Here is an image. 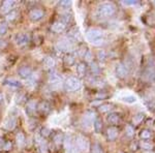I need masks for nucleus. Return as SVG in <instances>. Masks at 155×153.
Returning a JSON list of instances; mask_svg holds the SVG:
<instances>
[{
    "instance_id": "f257e3e1",
    "label": "nucleus",
    "mask_w": 155,
    "mask_h": 153,
    "mask_svg": "<svg viewBox=\"0 0 155 153\" xmlns=\"http://www.w3.org/2000/svg\"><path fill=\"white\" fill-rule=\"evenodd\" d=\"M86 37L88 39L89 42H91L94 46H99L104 42V34L101 30L97 29V28H91L87 31Z\"/></svg>"
},
{
    "instance_id": "f03ea898",
    "label": "nucleus",
    "mask_w": 155,
    "mask_h": 153,
    "mask_svg": "<svg viewBox=\"0 0 155 153\" xmlns=\"http://www.w3.org/2000/svg\"><path fill=\"white\" fill-rule=\"evenodd\" d=\"M116 12V7L113 3L106 2V3H101V5L97 7V16L101 18H110L115 14Z\"/></svg>"
},
{
    "instance_id": "7ed1b4c3",
    "label": "nucleus",
    "mask_w": 155,
    "mask_h": 153,
    "mask_svg": "<svg viewBox=\"0 0 155 153\" xmlns=\"http://www.w3.org/2000/svg\"><path fill=\"white\" fill-rule=\"evenodd\" d=\"M64 87L67 91H77L82 87V82L76 77H71L64 83Z\"/></svg>"
},
{
    "instance_id": "20e7f679",
    "label": "nucleus",
    "mask_w": 155,
    "mask_h": 153,
    "mask_svg": "<svg viewBox=\"0 0 155 153\" xmlns=\"http://www.w3.org/2000/svg\"><path fill=\"white\" fill-rule=\"evenodd\" d=\"M76 147L80 151H88L90 149L89 141L83 135H79L76 139Z\"/></svg>"
},
{
    "instance_id": "39448f33",
    "label": "nucleus",
    "mask_w": 155,
    "mask_h": 153,
    "mask_svg": "<svg viewBox=\"0 0 155 153\" xmlns=\"http://www.w3.org/2000/svg\"><path fill=\"white\" fill-rule=\"evenodd\" d=\"M72 45H74V42L67 37V38L61 39L60 42H57L56 48L61 52H68L72 49Z\"/></svg>"
},
{
    "instance_id": "423d86ee",
    "label": "nucleus",
    "mask_w": 155,
    "mask_h": 153,
    "mask_svg": "<svg viewBox=\"0 0 155 153\" xmlns=\"http://www.w3.org/2000/svg\"><path fill=\"white\" fill-rule=\"evenodd\" d=\"M48 81H49V84L51 85L52 87L57 88V87H59L60 84H61V77H60L57 72H52L49 76Z\"/></svg>"
},
{
    "instance_id": "0eeeda50",
    "label": "nucleus",
    "mask_w": 155,
    "mask_h": 153,
    "mask_svg": "<svg viewBox=\"0 0 155 153\" xmlns=\"http://www.w3.org/2000/svg\"><path fill=\"white\" fill-rule=\"evenodd\" d=\"M35 142L36 145L38 147V151L39 153H47V150H48V145H47V142L44 140V138L41 135H36L35 137Z\"/></svg>"
},
{
    "instance_id": "6e6552de",
    "label": "nucleus",
    "mask_w": 155,
    "mask_h": 153,
    "mask_svg": "<svg viewBox=\"0 0 155 153\" xmlns=\"http://www.w3.org/2000/svg\"><path fill=\"white\" fill-rule=\"evenodd\" d=\"M116 75H117V77L120 78V79H124V78H126L127 75H128V69H127L126 65H124L123 63L117 64Z\"/></svg>"
},
{
    "instance_id": "1a4fd4ad",
    "label": "nucleus",
    "mask_w": 155,
    "mask_h": 153,
    "mask_svg": "<svg viewBox=\"0 0 155 153\" xmlns=\"http://www.w3.org/2000/svg\"><path fill=\"white\" fill-rule=\"evenodd\" d=\"M95 118V114L92 112H87L82 118V124L84 127H89L93 122V119Z\"/></svg>"
},
{
    "instance_id": "9d476101",
    "label": "nucleus",
    "mask_w": 155,
    "mask_h": 153,
    "mask_svg": "<svg viewBox=\"0 0 155 153\" xmlns=\"http://www.w3.org/2000/svg\"><path fill=\"white\" fill-rule=\"evenodd\" d=\"M28 35L25 33H20V34H17L16 37H15V42H16L17 46L19 47H23V46H26L28 44Z\"/></svg>"
},
{
    "instance_id": "9b49d317",
    "label": "nucleus",
    "mask_w": 155,
    "mask_h": 153,
    "mask_svg": "<svg viewBox=\"0 0 155 153\" xmlns=\"http://www.w3.org/2000/svg\"><path fill=\"white\" fill-rule=\"evenodd\" d=\"M68 38L71 39L74 42L82 41L81 33H80V30L78 27H74L72 29H71V31H69V33H68Z\"/></svg>"
},
{
    "instance_id": "f8f14e48",
    "label": "nucleus",
    "mask_w": 155,
    "mask_h": 153,
    "mask_svg": "<svg viewBox=\"0 0 155 153\" xmlns=\"http://www.w3.org/2000/svg\"><path fill=\"white\" fill-rule=\"evenodd\" d=\"M66 28V25L63 23V22L61 21H56L54 22L53 24H52L51 26V29L53 32H56V33H61V32H63L64 30Z\"/></svg>"
},
{
    "instance_id": "ddd939ff",
    "label": "nucleus",
    "mask_w": 155,
    "mask_h": 153,
    "mask_svg": "<svg viewBox=\"0 0 155 153\" xmlns=\"http://www.w3.org/2000/svg\"><path fill=\"white\" fill-rule=\"evenodd\" d=\"M15 4H16V2L12 1V0H6V1H3L0 11H1L2 14H7V12H9L12 11V7L15 6Z\"/></svg>"
},
{
    "instance_id": "4468645a",
    "label": "nucleus",
    "mask_w": 155,
    "mask_h": 153,
    "mask_svg": "<svg viewBox=\"0 0 155 153\" xmlns=\"http://www.w3.org/2000/svg\"><path fill=\"white\" fill-rule=\"evenodd\" d=\"M17 126V119L15 117H8L3 122V127L7 130H12Z\"/></svg>"
},
{
    "instance_id": "2eb2a0df",
    "label": "nucleus",
    "mask_w": 155,
    "mask_h": 153,
    "mask_svg": "<svg viewBox=\"0 0 155 153\" xmlns=\"http://www.w3.org/2000/svg\"><path fill=\"white\" fill-rule=\"evenodd\" d=\"M29 17L33 21H38L44 17V11L41 8H33L29 14Z\"/></svg>"
},
{
    "instance_id": "dca6fc26",
    "label": "nucleus",
    "mask_w": 155,
    "mask_h": 153,
    "mask_svg": "<svg viewBox=\"0 0 155 153\" xmlns=\"http://www.w3.org/2000/svg\"><path fill=\"white\" fill-rule=\"evenodd\" d=\"M18 72H19L20 77L24 78V79H28V78L31 77L32 71L29 66H22V67H20Z\"/></svg>"
},
{
    "instance_id": "f3484780",
    "label": "nucleus",
    "mask_w": 155,
    "mask_h": 153,
    "mask_svg": "<svg viewBox=\"0 0 155 153\" xmlns=\"http://www.w3.org/2000/svg\"><path fill=\"white\" fill-rule=\"evenodd\" d=\"M37 109V104H36V100L35 99H31L29 100L28 102H27L26 105V112L28 113V114H33L34 112L36 111Z\"/></svg>"
},
{
    "instance_id": "a211bd4d",
    "label": "nucleus",
    "mask_w": 155,
    "mask_h": 153,
    "mask_svg": "<svg viewBox=\"0 0 155 153\" xmlns=\"http://www.w3.org/2000/svg\"><path fill=\"white\" fill-rule=\"evenodd\" d=\"M144 78L148 81H155V68L154 67H148L144 72Z\"/></svg>"
},
{
    "instance_id": "6ab92c4d",
    "label": "nucleus",
    "mask_w": 155,
    "mask_h": 153,
    "mask_svg": "<svg viewBox=\"0 0 155 153\" xmlns=\"http://www.w3.org/2000/svg\"><path fill=\"white\" fill-rule=\"evenodd\" d=\"M118 135V129L114 126H111L107 129V137L110 141H114Z\"/></svg>"
},
{
    "instance_id": "aec40b11",
    "label": "nucleus",
    "mask_w": 155,
    "mask_h": 153,
    "mask_svg": "<svg viewBox=\"0 0 155 153\" xmlns=\"http://www.w3.org/2000/svg\"><path fill=\"white\" fill-rule=\"evenodd\" d=\"M4 84L8 87H12V88H19L22 85L21 82L16 79H6L5 81H4Z\"/></svg>"
},
{
    "instance_id": "412c9836",
    "label": "nucleus",
    "mask_w": 155,
    "mask_h": 153,
    "mask_svg": "<svg viewBox=\"0 0 155 153\" xmlns=\"http://www.w3.org/2000/svg\"><path fill=\"white\" fill-rule=\"evenodd\" d=\"M37 109L39 110L41 113H48V112H50V110H51V106H50V104L48 101H41V104L38 105V108Z\"/></svg>"
},
{
    "instance_id": "4be33fe9",
    "label": "nucleus",
    "mask_w": 155,
    "mask_h": 153,
    "mask_svg": "<svg viewBox=\"0 0 155 153\" xmlns=\"http://www.w3.org/2000/svg\"><path fill=\"white\" fill-rule=\"evenodd\" d=\"M107 121L111 124H117L120 121V117L117 113H111V114L107 116Z\"/></svg>"
},
{
    "instance_id": "5701e85b",
    "label": "nucleus",
    "mask_w": 155,
    "mask_h": 153,
    "mask_svg": "<svg viewBox=\"0 0 155 153\" xmlns=\"http://www.w3.org/2000/svg\"><path fill=\"white\" fill-rule=\"evenodd\" d=\"M25 141H26V138H25L23 132H18L16 135V142H17V144H18V146L19 147L24 146Z\"/></svg>"
},
{
    "instance_id": "b1692460",
    "label": "nucleus",
    "mask_w": 155,
    "mask_h": 153,
    "mask_svg": "<svg viewBox=\"0 0 155 153\" xmlns=\"http://www.w3.org/2000/svg\"><path fill=\"white\" fill-rule=\"evenodd\" d=\"M86 69H87V66L84 62H80L77 66V72L79 74L80 77H84V75L86 74Z\"/></svg>"
},
{
    "instance_id": "393cba45",
    "label": "nucleus",
    "mask_w": 155,
    "mask_h": 153,
    "mask_svg": "<svg viewBox=\"0 0 155 153\" xmlns=\"http://www.w3.org/2000/svg\"><path fill=\"white\" fill-rule=\"evenodd\" d=\"M55 59L53 58V57H51V56H49V57H47L46 59H45V61H44V64H45V66L47 67V68H53V67L55 66Z\"/></svg>"
},
{
    "instance_id": "a878e982",
    "label": "nucleus",
    "mask_w": 155,
    "mask_h": 153,
    "mask_svg": "<svg viewBox=\"0 0 155 153\" xmlns=\"http://www.w3.org/2000/svg\"><path fill=\"white\" fill-rule=\"evenodd\" d=\"M93 127H94V130H95V132H97V134H99V132L101 131L102 129V121L101 119H95L93 122Z\"/></svg>"
},
{
    "instance_id": "bb28decb",
    "label": "nucleus",
    "mask_w": 155,
    "mask_h": 153,
    "mask_svg": "<svg viewBox=\"0 0 155 153\" xmlns=\"http://www.w3.org/2000/svg\"><path fill=\"white\" fill-rule=\"evenodd\" d=\"M140 137H141L142 140H149L152 138V132L151 130L149 129H143L140 134Z\"/></svg>"
},
{
    "instance_id": "cd10ccee",
    "label": "nucleus",
    "mask_w": 155,
    "mask_h": 153,
    "mask_svg": "<svg viewBox=\"0 0 155 153\" xmlns=\"http://www.w3.org/2000/svg\"><path fill=\"white\" fill-rule=\"evenodd\" d=\"M63 140H64V135L62 132H58V134H56L54 135L53 138V141L56 145H60L63 143Z\"/></svg>"
},
{
    "instance_id": "c85d7f7f",
    "label": "nucleus",
    "mask_w": 155,
    "mask_h": 153,
    "mask_svg": "<svg viewBox=\"0 0 155 153\" xmlns=\"http://www.w3.org/2000/svg\"><path fill=\"white\" fill-rule=\"evenodd\" d=\"M17 17H18V11L17 9H12L11 12L6 14L7 21H14V20H16Z\"/></svg>"
},
{
    "instance_id": "c756f323",
    "label": "nucleus",
    "mask_w": 155,
    "mask_h": 153,
    "mask_svg": "<svg viewBox=\"0 0 155 153\" xmlns=\"http://www.w3.org/2000/svg\"><path fill=\"white\" fill-rule=\"evenodd\" d=\"M90 152L91 153H104V150H102V147L99 144H93L90 148Z\"/></svg>"
},
{
    "instance_id": "7c9ffc66",
    "label": "nucleus",
    "mask_w": 155,
    "mask_h": 153,
    "mask_svg": "<svg viewBox=\"0 0 155 153\" xmlns=\"http://www.w3.org/2000/svg\"><path fill=\"white\" fill-rule=\"evenodd\" d=\"M111 110H112V105L111 104H102L98 108V111L101 112V113H107V112L111 111Z\"/></svg>"
},
{
    "instance_id": "2f4dec72",
    "label": "nucleus",
    "mask_w": 155,
    "mask_h": 153,
    "mask_svg": "<svg viewBox=\"0 0 155 153\" xmlns=\"http://www.w3.org/2000/svg\"><path fill=\"white\" fill-rule=\"evenodd\" d=\"M122 100L126 104H134L137 101V97L134 96V95H127V96H124Z\"/></svg>"
},
{
    "instance_id": "473e14b6",
    "label": "nucleus",
    "mask_w": 155,
    "mask_h": 153,
    "mask_svg": "<svg viewBox=\"0 0 155 153\" xmlns=\"http://www.w3.org/2000/svg\"><path fill=\"white\" fill-rule=\"evenodd\" d=\"M7 30H8L7 23L6 22H1V23H0V35H4V34H6Z\"/></svg>"
},
{
    "instance_id": "72a5a7b5",
    "label": "nucleus",
    "mask_w": 155,
    "mask_h": 153,
    "mask_svg": "<svg viewBox=\"0 0 155 153\" xmlns=\"http://www.w3.org/2000/svg\"><path fill=\"white\" fill-rule=\"evenodd\" d=\"M64 62H65V64H67V65L74 64V57L71 54L66 55V56L64 57Z\"/></svg>"
},
{
    "instance_id": "f704fd0d",
    "label": "nucleus",
    "mask_w": 155,
    "mask_h": 153,
    "mask_svg": "<svg viewBox=\"0 0 155 153\" xmlns=\"http://www.w3.org/2000/svg\"><path fill=\"white\" fill-rule=\"evenodd\" d=\"M125 134L127 137L131 138L134 135V128L131 126V125H127V126L125 127Z\"/></svg>"
},
{
    "instance_id": "c9c22d12",
    "label": "nucleus",
    "mask_w": 155,
    "mask_h": 153,
    "mask_svg": "<svg viewBox=\"0 0 155 153\" xmlns=\"http://www.w3.org/2000/svg\"><path fill=\"white\" fill-rule=\"evenodd\" d=\"M106 58H107L106 51H104V50H99V51L97 52V59H98L99 61H104Z\"/></svg>"
},
{
    "instance_id": "e433bc0d",
    "label": "nucleus",
    "mask_w": 155,
    "mask_h": 153,
    "mask_svg": "<svg viewBox=\"0 0 155 153\" xmlns=\"http://www.w3.org/2000/svg\"><path fill=\"white\" fill-rule=\"evenodd\" d=\"M63 142H65V148L67 150L69 149V148L72 147V140H71V135H67L66 139L63 140Z\"/></svg>"
},
{
    "instance_id": "4c0bfd02",
    "label": "nucleus",
    "mask_w": 155,
    "mask_h": 153,
    "mask_svg": "<svg viewBox=\"0 0 155 153\" xmlns=\"http://www.w3.org/2000/svg\"><path fill=\"white\" fill-rule=\"evenodd\" d=\"M71 15H68V14H64V15H62V19H61V22H63L64 24H67V23H69L71 22Z\"/></svg>"
},
{
    "instance_id": "58836bf2",
    "label": "nucleus",
    "mask_w": 155,
    "mask_h": 153,
    "mask_svg": "<svg viewBox=\"0 0 155 153\" xmlns=\"http://www.w3.org/2000/svg\"><path fill=\"white\" fill-rule=\"evenodd\" d=\"M84 59H85V61L90 62V63H91V62H92V59H93V57H92L91 51H87V52H86V54L84 55Z\"/></svg>"
},
{
    "instance_id": "ea45409f",
    "label": "nucleus",
    "mask_w": 155,
    "mask_h": 153,
    "mask_svg": "<svg viewBox=\"0 0 155 153\" xmlns=\"http://www.w3.org/2000/svg\"><path fill=\"white\" fill-rule=\"evenodd\" d=\"M91 71L93 72V74H97V72H99V67L98 65H97L96 62H91Z\"/></svg>"
},
{
    "instance_id": "a19ab883",
    "label": "nucleus",
    "mask_w": 155,
    "mask_h": 153,
    "mask_svg": "<svg viewBox=\"0 0 155 153\" xmlns=\"http://www.w3.org/2000/svg\"><path fill=\"white\" fill-rule=\"evenodd\" d=\"M143 119H144V115L140 113V114L136 115V117L134 118V122L136 124H137V123H140V122H141Z\"/></svg>"
},
{
    "instance_id": "79ce46f5",
    "label": "nucleus",
    "mask_w": 155,
    "mask_h": 153,
    "mask_svg": "<svg viewBox=\"0 0 155 153\" xmlns=\"http://www.w3.org/2000/svg\"><path fill=\"white\" fill-rule=\"evenodd\" d=\"M141 147L143 148V150H151L152 149V144L147 143V142H142Z\"/></svg>"
},
{
    "instance_id": "37998d69",
    "label": "nucleus",
    "mask_w": 155,
    "mask_h": 153,
    "mask_svg": "<svg viewBox=\"0 0 155 153\" xmlns=\"http://www.w3.org/2000/svg\"><path fill=\"white\" fill-rule=\"evenodd\" d=\"M41 137H49L50 134H51V130L49 128H47V127H44V128L41 129Z\"/></svg>"
},
{
    "instance_id": "c03bdc74",
    "label": "nucleus",
    "mask_w": 155,
    "mask_h": 153,
    "mask_svg": "<svg viewBox=\"0 0 155 153\" xmlns=\"http://www.w3.org/2000/svg\"><path fill=\"white\" fill-rule=\"evenodd\" d=\"M71 5V1H68V0H63V1H60V6L62 7H68Z\"/></svg>"
},
{
    "instance_id": "a18cd8bd",
    "label": "nucleus",
    "mask_w": 155,
    "mask_h": 153,
    "mask_svg": "<svg viewBox=\"0 0 155 153\" xmlns=\"http://www.w3.org/2000/svg\"><path fill=\"white\" fill-rule=\"evenodd\" d=\"M3 150H5V151H9V150L12 148V144L11 142H5V144L3 145Z\"/></svg>"
},
{
    "instance_id": "49530a36",
    "label": "nucleus",
    "mask_w": 155,
    "mask_h": 153,
    "mask_svg": "<svg viewBox=\"0 0 155 153\" xmlns=\"http://www.w3.org/2000/svg\"><path fill=\"white\" fill-rule=\"evenodd\" d=\"M87 51H88V50L86 49V47H84V46L81 47L79 49V55H80V56H82V57H84V55L86 54Z\"/></svg>"
},
{
    "instance_id": "de8ad7c7",
    "label": "nucleus",
    "mask_w": 155,
    "mask_h": 153,
    "mask_svg": "<svg viewBox=\"0 0 155 153\" xmlns=\"http://www.w3.org/2000/svg\"><path fill=\"white\" fill-rule=\"evenodd\" d=\"M123 3L125 5H136V4H137V1H136V0H127V1H123Z\"/></svg>"
},
{
    "instance_id": "09e8293b",
    "label": "nucleus",
    "mask_w": 155,
    "mask_h": 153,
    "mask_svg": "<svg viewBox=\"0 0 155 153\" xmlns=\"http://www.w3.org/2000/svg\"><path fill=\"white\" fill-rule=\"evenodd\" d=\"M24 98H25V95L24 94H21L20 96H18L16 98V102H18V104H21L22 100H24Z\"/></svg>"
},
{
    "instance_id": "8fccbe9b",
    "label": "nucleus",
    "mask_w": 155,
    "mask_h": 153,
    "mask_svg": "<svg viewBox=\"0 0 155 153\" xmlns=\"http://www.w3.org/2000/svg\"><path fill=\"white\" fill-rule=\"evenodd\" d=\"M66 153H79V152H78L77 147H74V146H72L71 148H69V149L67 150V152H66Z\"/></svg>"
},
{
    "instance_id": "3c124183",
    "label": "nucleus",
    "mask_w": 155,
    "mask_h": 153,
    "mask_svg": "<svg viewBox=\"0 0 155 153\" xmlns=\"http://www.w3.org/2000/svg\"><path fill=\"white\" fill-rule=\"evenodd\" d=\"M6 47V42L4 39L0 38V49H4Z\"/></svg>"
},
{
    "instance_id": "603ef678",
    "label": "nucleus",
    "mask_w": 155,
    "mask_h": 153,
    "mask_svg": "<svg viewBox=\"0 0 155 153\" xmlns=\"http://www.w3.org/2000/svg\"><path fill=\"white\" fill-rule=\"evenodd\" d=\"M107 96V94H101V93H98V94H97L96 95V97H97V98H104V97H106Z\"/></svg>"
},
{
    "instance_id": "864d4df0",
    "label": "nucleus",
    "mask_w": 155,
    "mask_h": 153,
    "mask_svg": "<svg viewBox=\"0 0 155 153\" xmlns=\"http://www.w3.org/2000/svg\"><path fill=\"white\" fill-rule=\"evenodd\" d=\"M5 144V142H4V140L2 139V138H0V147H3V145Z\"/></svg>"
},
{
    "instance_id": "5fc2aeb1",
    "label": "nucleus",
    "mask_w": 155,
    "mask_h": 153,
    "mask_svg": "<svg viewBox=\"0 0 155 153\" xmlns=\"http://www.w3.org/2000/svg\"><path fill=\"white\" fill-rule=\"evenodd\" d=\"M2 99H3V96H2V94H1V93H0V102H1V101H2Z\"/></svg>"
},
{
    "instance_id": "6e6d98bb",
    "label": "nucleus",
    "mask_w": 155,
    "mask_h": 153,
    "mask_svg": "<svg viewBox=\"0 0 155 153\" xmlns=\"http://www.w3.org/2000/svg\"><path fill=\"white\" fill-rule=\"evenodd\" d=\"M144 153H154V152H152V151H146V152H144Z\"/></svg>"
}]
</instances>
